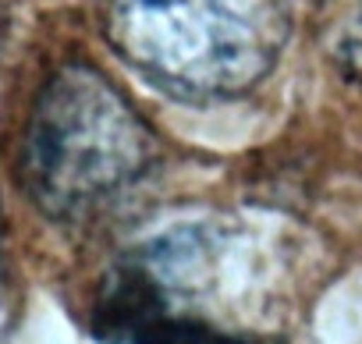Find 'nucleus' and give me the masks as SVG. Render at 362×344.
I'll return each mask as SVG.
<instances>
[{
  "label": "nucleus",
  "mask_w": 362,
  "mask_h": 344,
  "mask_svg": "<svg viewBox=\"0 0 362 344\" xmlns=\"http://www.w3.org/2000/svg\"><path fill=\"white\" fill-rule=\"evenodd\" d=\"M156 135L93 64L57 68L25 121L18 182L57 224H86L124 199L156 163Z\"/></svg>",
  "instance_id": "nucleus-1"
},
{
  "label": "nucleus",
  "mask_w": 362,
  "mask_h": 344,
  "mask_svg": "<svg viewBox=\"0 0 362 344\" xmlns=\"http://www.w3.org/2000/svg\"><path fill=\"white\" fill-rule=\"evenodd\" d=\"M295 0H103L114 54L181 103L252 93L281 61Z\"/></svg>",
  "instance_id": "nucleus-2"
},
{
  "label": "nucleus",
  "mask_w": 362,
  "mask_h": 344,
  "mask_svg": "<svg viewBox=\"0 0 362 344\" xmlns=\"http://www.w3.org/2000/svg\"><path fill=\"white\" fill-rule=\"evenodd\" d=\"M242 242L214 224L167 231L128 252L103 280L93 333L110 344H277L274 330L249 312L235 280ZM263 305V302H256Z\"/></svg>",
  "instance_id": "nucleus-3"
},
{
  "label": "nucleus",
  "mask_w": 362,
  "mask_h": 344,
  "mask_svg": "<svg viewBox=\"0 0 362 344\" xmlns=\"http://www.w3.org/2000/svg\"><path fill=\"white\" fill-rule=\"evenodd\" d=\"M8 284V220H4V206H0V291Z\"/></svg>",
  "instance_id": "nucleus-4"
}]
</instances>
